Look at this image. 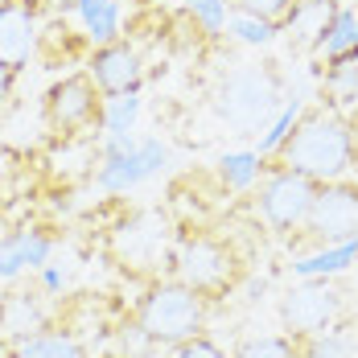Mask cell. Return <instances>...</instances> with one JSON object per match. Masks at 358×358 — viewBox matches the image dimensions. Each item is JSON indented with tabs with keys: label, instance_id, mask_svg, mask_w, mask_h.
Returning a JSON list of instances; mask_svg holds the SVG:
<instances>
[{
	"label": "cell",
	"instance_id": "31",
	"mask_svg": "<svg viewBox=\"0 0 358 358\" xmlns=\"http://www.w3.org/2000/svg\"><path fill=\"white\" fill-rule=\"evenodd\" d=\"M128 4H141V8H148V4H157V0H128Z\"/></svg>",
	"mask_w": 358,
	"mask_h": 358
},
{
	"label": "cell",
	"instance_id": "15",
	"mask_svg": "<svg viewBox=\"0 0 358 358\" xmlns=\"http://www.w3.org/2000/svg\"><path fill=\"white\" fill-rule=\"evenodd\" d=\"M338 8H342L338 0H292V8L280 21V34H288L301 50H317V41L329 29V21H334Z\"/></svg>",
	"mask_w": 358,
	"mask_h": 358
},
{
	"label": "cell",
	"instance_id": "14",
	"mask_svg": "<svg viewBox=\"0 0 358 358\" xmlns=\"http://www.w3.org/2000/svg\"><path fill=\"white\" fill-rule=\"evenodd\" d=\"M54 235L45 227H25L0 235V280H17L21 272H41L54 255Z\"/></svg>",
	"mask_w": 358,
	"mask_h": 358
},
{
	"label": "cell",
	"instance_id": "10",
	"mask_svg": "<svg viewBox=\"0 0 358 358\" xmlns=\"http://www.w3.org/2000/svg\"><path fill=\"white\" fill-rule=\"evenodd\" d=\"M58 317H62V305H54L41 285L0 292V346L8 350L17 342H29L37 334L54 329Z\"/></svg>",
	"mask_w": 358,
	"mask_h": 358
},
{
	"label": "cell",
	"instance_id": "16",
	"mask_svg": "<svg viewBox=\"0 0 358 358\" xmlns=\"http://www.w3.org/2000/svg\"><path fill=\"white\" fill-rule=\"evenodd\" d=\"M4 358H91V346H87L78 334L62 329V325H54V329H45V334L29 338V342L8 346Z\"/></svg>",
	"mask_w": 358,
	"mask_h": 358
},
{
	"label": "cell",
	"instance_id": "20",
	"mask_svg": "<svg viewBox=\"0 0 358 358\" xmlns=\"http://www.w3.org/2000/svg\"><path fill=\"white\" fill-rule=\"evenodd\" d=\"M296 346H301V358H358V334L346 322H338L334 329L313 334Z\"/></svg>",
	"mask_w": 358,
	"mask_h": 358
},
{
	"label": "cell",
	"instance_id": "17",
	"mask_svg": "<svg viewBox=\"0 0 358 358\" xmlns=\"http://www.w3.org/2000/svg\"><path fill=\"white\" fill-rule=\"evenodd\" d=\"M322 99L329 108H358V50L325 62L322 74Z\"/></svg>",
	"mask_w": 358,
	"mask_h": 358
},
{
	"label": "cell",
	"instance_id": "30",
	"mask_svg": "<svg viewBox=\"0 0 358 358\" xmlns=\"http://www.w3.org/2000/svg\"><path fill=\"white\" fill-rule=\"evenodd\" d=\"M13 87H17V71L0 62V108H4L8 99H13Z\"/></svg>",
	"mask_w": 358,
	"mask_h": 358
},
{
	"label": "cell",
	"instance_id": "3",
	"mask_svg": "<svg viewBox=\"0 0 358 358\" xmlns=\"http://www.w3.org/2000/svg\"><path fill=\"white\" fill-rule=\"evenodd\" d=\"M173 276L198 288L202 296H231L248 276V255L235 243V235L222 231H185L173 248Z\"/></svg>",
	"mask_w": 358,
	"mask_h": 358
},
{
	"label": "cell",
	"instance_id": "13",
	"mask_svg": "<svg viewBox=\"0 0 358 358\" xmlns=\"http://www.w3.org/2000/svg\"><path fill=\"white\" fill-rule=\"evenodd\" d=\"M37 0H0V62L21 74L37 54Z\"/></svg>",
	"mask_w": 358,
	"mask_h": 358
},
{
	"label": "cell",
	"instance_id": "29",
	"mask_svg": "<svg viewBox=\"0 0 358 358\" xmlns=\"http://www.w3.org/2000/svg\"><path fill=\"white\" fill-rule=\"evenodd\" d=\"M165 358H231L222 346H218L210 334H194V338H185L178 346H169Z\"/></svg>",
	"mask_w": 358,
	"mask_h": 358
},
{
	"label": "cell",
	"instance_id": "19",
	"mask_svg": "<svg viewBox=\"0 0 358 358\" xmlns=\"http://www.w3.org/2000/svg\"><path fill=\"white\" fill-rule=\"evenodd\" d=\"M358 50V13L355 8H338L334 13V21H329V29L322 34L317 41V58L325 62H334V58H342V54H355Z\"/></svg>",
	"mask_w": 358,
	"mask_h": 358
},
{
	"label": "cell",
	"instance_id": "6",
	"mask_svg": "<svg viewBox=\"0 0 358 358\" xmlns=\"http://www.w3.org/2000/svg\"><path fill=\"white\" fill-rule=\"evenodd\" d=\"M296 239L317 251L338 248V243H358V181H317L313 210H309Z\"/></svg>",
	"mask_w": 358,
	"mask_h": 358
},
{
	"label": "cell",
	"instance_id": "21",
	"mask_svg": "<svg viewBox=\"0 0 358 358\" xmlns=\"http://www.w3.org/2000/svg\"><path fill=\"white\" fill-rule=\"evenodd\" d=\"M350 264H358V243H338V248H322V251H313V255H305V259H296L292 272L305 276V280H313V276L342 272V268H350Z\"/></svg>",
	"mask_w": 358,
	"mask_h": 358
},
{
	"label": "cell",
	"instance_id": "8",
	"mask_svg": "<svg viewBox=\"0 0 358 358\" xmlns=\"http://www.w3.org/2000/svg\"><path fill=\"white\" fill-rule=\"evenodd\" d=\"M346 317V292H338L325 280H309V285L292 288L280 301V325L288 338L305 342L313 334H325Z\"/></svg>",
	"mask_w": 358,
	"mask_h": 358
},
{
	"label": "cell",
	"instance_id": "2",
	"mask_svg": "<svg viewBox=\"0 0 358 358\" xmlns=\"http://www.w3.org/2000/svg\"><path fill=\"white\" fill-rule=\"evenodd\" d=\"M210 305H215L210 296H202L198 288H189L178 276L148 280L132 309V325H124V329L136 334L148 350H169L194 334H206Z\"/></svg>",
	"mask_w": 358,
	"mask_h": 358
},
{
	"label": "cell",
	"instance_id": "24",
	"mask_svg": "<svg viewBox=\"0 0 358 358\" xmlns=\"http://www.w3.org/2000/svg\"><path fill=\"white\" fill-rule=\"evenodd\" d=\"M301 111H305V103H301V99H292V103H285V108H280L276 115H272L268 132L259 136V148H255V152H259V161H268V157H272V152H276V148H280V144L288 141V132L296 128Z\"/></svg>",
	"mask_w": 358,
	"mask_h": 358
},
{
	"label": "cell",
	"instance_id": "32",
	"mask_svg": "<svg viewBox=\"0 0 358 358\" xmlns=\"http://www.w3.org/2000/svg\"><path fill=\"white\" fill-rule=\"evenodd\" d=\"M99 358H136V355H115V350H111V355H99Z\"/></svg>",
	"mask_w": 358,
	"mask_h": 358
},
{
	"label": "cell",
	"instance_id": "4",
	"mask_svg": "<svg viewBox=\"0 0 358 358\" xmlns=\"http://www.w3.org/2000/svg\"><path fill=\"white\" fill-rule=\"evenodd\" d=\"M280 99H285V83H280L276 66L272 62H259V66L243 62V66L222 74V83L215 91V111L231 128L251 132V128H259L264 120H272L285 108Z\"/></svg>",
	"mask_w": 358,
	"mask_h": 358
},
{
	"label": "cell",
	"instance_id": "7",
	"mask_svg": "<svg viewBox=\"0 0 358 358\" xmlns=\"http://www.w3.org/2000/svg\"><path fill=\"white\" fill-rule=\"evenodd\" d=\"M313 198H317V181L296 169L268 165V178L259 181V215L276 235H288V239L301 235L305 218L313 210Z\"/></svg>",
	"mask_w": 358,
	"mask_h": 358
},
{
	"label": "cell",
	"instance_id": "18",
	"mask_svg": "<svg viewBox=\"0 0 358 358\" xmlns=\"http://www.w3.org/2000/svg\"><path fill=\"white\" fill-rule=\"evenodd\" d=\"M74 13H78V21H83V34L91 37V45L120 41V34H124L120 0H74Z\"/></svg>",
	"mask_w": 358,
	"mask_h": 358
},
{
	"label": "cell",
	"instance_id": "11",
	"mask_svg": "<svg viewBox=\"0 0 358 358\" xmlns=\"http://www.w3.org/2000/svg\"><path fill=\"white\" fill-rule=\"evenodd\" d=\"M165 161H169V152H165V144H161V141H136L132 152L99 161L95 185H99L103 194H128V189H136L141 181L157 178Z\"/></svg>",
	"mask_w": 358,
	"mask_h": 358
},
{
	"label": "cell",
	"instance_id": "1",
	"mask_svg": "<svg viewBox=\"0 0 358 358\" xmlns=\"http://www.w3.org/2000/svg\"><path fill=\"white\" fill-rule=\"evenodd\" d=\"M355 157H358L355 124L338 108H313V111H301L288 141L264 165L296 169V173H305L313 181H338L350 173Z\"/></svg>",
	"mask_w": 358,
	"mask_h": 358
},
{
	"label": "cell",
	"instance_id": "23",
	"mask_svg": "<svg viewBox=\"0 0 358 358\" xmlns=\"http://www.w3.org/2000/svg\"><path fill=\"white\" fill-rule=\"evenodd\" d=\"M231 358H301V346H296V338H288V334H264V338L239 342Z\"/></svg>",
	"mask_w": 358,
	"mask_h": 358
},
{
	"label": "cell",
	"instance_id": "28",
	"mask_svg": "<svg viewBox=\"0 0 358 358\" xmlns=\"http://www.w3.org/2000/svg\"><path fill=\"white\" fill-rule=\"evenodd\" d=\"M227 8L231 13H239V17H259V21H285V13L292 8V0H227Z\"/></svg>",
	"mask_w": 358,
	"mask_h": 358
},
{
	"label": "cell",
	"instance_id": "25",
	"mask_svg": "<svg viewBox=\"0 0 358 358\" xmlns=\"http://www.w3.org/2000/svg\"><path fill=\"white\" fill-rule=\"evenodd\" d=\"M231 8H227V0H185V17L194 21V34H206V37H215L227 29V17Z\"/></svg>",
	"mask_w": 358,
	"mask_h": 358
},
{
	"label": "cell",
	"instance_id": "27",
	"mask_svg": "<svg viewBox=\"0 0 358 358\" xmlns=\"http://www.w3.org/2000/svg\"><path fill=\"white\" fill-rule=\"evenodd\" d=\"M227 29L239 37L243 45H268V41H276V37H280V25H276V21H259V17H239V13H235V17L227 21Z\"/></svg>",
	"mask_w": 358,
	"mask_h": 358
},
{
	"label": "cell",
	"instance_id": "5",
	"mask_svg": "<svg viewBox=\"0 0 358 358\" xmlns=\"http://www.w3.org/2000/svg\"><path fill=\"white\" fill-rule=\"evenodd\" d=\"M103 99L108 95L99 91V83L91 78V71L62 74L41 95V124L54 136H62V141H74L83 132L99 136V128H103Z\"/></svg>",
	"mask_w": 358,
	"mask_h": 358
},
{
	"label": "cell",
	"instance_id": "9",
	"mask_svg": "<svg viewBox=\"0 0 358 358\" xmlns=\"http://www.w3.org/2000/svg\"><path fill=\"white\" fill-rule=\"evenodd\" d=\"M165 239H169V227L161 215H132L124 218L108 239V259L120 268V272H136V276H148L152 264L161 259L165 251Z\"/></svg>",
	"mask_w": 358,
	"mask_h": 358
},
{
	"label": "cell",
	"instance_id": "22",
	"mask_svg": "<svg viewBox=\"0 0 358 358\" xmlns=\"http://www.w3.org/2000/svg\"><path fill=\"white\" fill-rule=\"evenodd\" d=\"M259 173H264L259 152H227L218 161V178H222L227 189H251L259 181Z\"/></svg>",
	"mask_w": 358,
	"mask_h": 358
},
{
	"label": "cell",
	"instance_id": "12",
	"mask_svg": "<svg viewBox=\"0 0 358 358\" xmlns=\"http://www.w3.org/2000/svg\"><path fill=\"white\" fill-rule=\"evenodd\" d=\"M87 71L99 83L103 95H136L144 83V62L136 54V45H128V41L95 45L91 58H87Z\"/></svg>",
	"mask_w": 358,
	"mask_h": 358
},
{
	"label": "cell",
	"instance_id": "26",
	"mask_svg": "<svg viewBox=\"0 0 358 358\" xmlns=\"http://www.w3.org/2000/svg\"><path fill=\"white\" fill-rule=\"evenodd\" d=\"M141 111V91L136 95H108L103 99V128L99 132H132Z\"/></svg>",
	"mask_w": 358,
	"mask_h": 358
}]
</instances>
